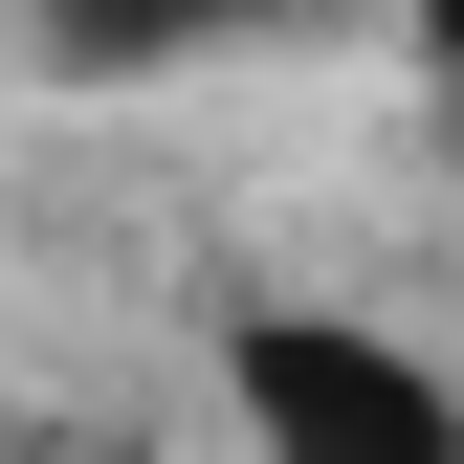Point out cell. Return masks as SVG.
<instances>
[{"label": "cell", "mask_w": 464, "mask_h": 464, "mask_svg": "<svg viewBox=\"0 0 464 464\" xmlns=\"http://www.w3.org/2000/svg\"><path fill=\"white\" fill-rule=\"evenodd\" d=\"M310 0H23V67L44 89H155V67H221V44H287Z\"/></svg>", "instance_id": "7a4b0ae2"}, {"label": "cell", "mask_w": 464, "mask_h": 464, "mask_svg": "<svg viewBox=\"0 0 464 464\" xmlns=\"http://www.w3.org/2000/svg\"><path fill=\"white\" fill-rule=\"evenodd\" d=\"M221 420H244V464H464V376L376 310H244Z\"/></svg>", "instance_id": "6da1fadb"}, {"label": "cell", "mask_w": 464, "mask_h": 464, "mask_svg": "<svg viewBox=\"0 0 464 464\" xmlns=\"http://www.w3.org/2000/svg\"><path fill=\"white\" fill-rule=\"evenodd\" d=\"M44 464H155V442H44Z\"/></svg>", "instance_id": "277c9868"}, {"label": "cell", "mask_w": 464, "mask_h": 464, "mask_svg": "<svg viewBox=\"0 0 464 464\" xmlns=\"http://www.w3.org/2000/svg\"><path fill=\"white\" fill-rule=\"evenodd\" d=\"M398 44H420V67H442V89H464V0H398Z\"/></svg>", "instance_id": "3957f363"}]
</instances>
